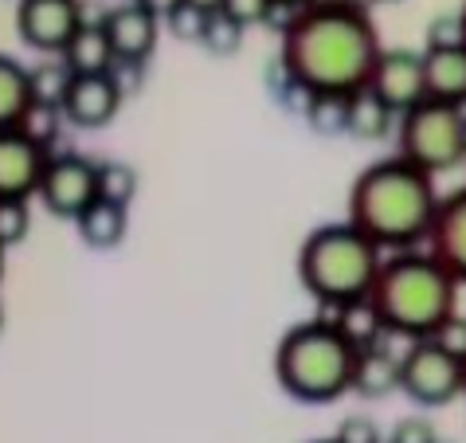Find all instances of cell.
I'll return each instance as SVG.
<instances>
[{"instance_id":"obj_1","label":"cell","mask_w":466,"mask_h":443,"mask_svg":"<svg viewBox=\"0 0 466 443\" xmlns=\"http://www.w3.org/2000/svg\"><path fill=\"white\" fill-rule=\"evenodd\" d=\"M380 47V32L360 0H314L306 8H294L282 24L279 63L287 83L302 95L314 90L353 95L369 83Z\"/></svg>"},{"instance_id":"obj_2","label":"cell","mask_w":466,"mask_h":443,"mask_svg":"<svg viewBox=\"0 0 466 443\" xmlns=\"http://www.w3.org/2000/svg\"><path fill=\"white\" fill-rule=\"evenodd\" d=\"M439 208L435 177L408 158H384L360 169L349 189V224H357L380 252H404L427 243Z\"/></svg>"},{"instance_id":"obj_3","label":"cell","mask_w":466,"mask_h":443,"mask_svg":"<svg viewBox=\"0 0 466 443\" xmlns=\"http://www.w3.org/2000/svg\"><path fill=\"white\" fill-rule=\"evenodd\" d=\"M459 286L462 283L431 252L404 247L384 255L369 298L388 334L420 342V337H435L439 325L459 314Z\"/></svg>"},{"instance_id":"obj_4","label":"cell","mask_w":466,"mask_h":443,"mask_svg":"<svg viewBox=\"0 0 466 443\" xmlns=\"http://www.w3.org/2000/svg\"><path fill=\"white\" fill-rule=\"evenodd\" d=\"M357 349L326 314L298 322L275 349V381L298 404H333L353 388Z\"/></svg>"},{"instance_id":"obj_5","label":"cell","mask_w":466,"mask_h":443,"mask_svg":"<svg viewBox=\"0 0 466 443\" xmlns=\"http://www.w3.org/2000/svg\"><path fill=\"white\" fill-rule=\"evenodd\" d=\"M384 252L357 224H321L298 247V283L321 310L353 303L372 291Z\"/></svg>"},{"instance_id":"obj_6","label":"cell","mask_w":466,"mask_h":443,"mask_svg":"<svg viewBox=\"0 0 466 443\" xmlns=\"http://www.w3.org/2000/svg\"><path fill=\"white\" fill-rule=\"evenodd\" d=\"M396 153L423 173H451L466 158V107L423 98L396 118Z\"/></svg>"},{"instance_id":"obj_7","label":"cell","mask_w":466,"mask_h":443,"mask_svg":"<svg viewBox=\"0 0 466 443\" xmlns=\"http://www.w3.org/2000/svg\"><path fill=\"white\" fill-rule=\"evenodd\" d=\"M400 393L420 408H447L462 397V357H455L435 337L408 342L400 354Z\"/></svg>"},{"instance_id":"obj_8","label":"cell","mask_w":466,"mask_h":443,"mask_svg":"<svg viewBox=\"0 0 466 443\" xmlns=\"http://www.w3.org/2000/svg\"><path fill=\"white\" fill-rule=\"evenodd\" d=\"M98 197V161L83 158V153H47L40 189H35V201H40L51 216L59 220H75L83 208Z\"/></svg>"},{"instance_id":"obj_9","label":"cell","mask_w":466,"mask_h":443,"mask_svg":"<svg viewBox=\"0 0 466 443\" xmlns=\"http://www.w3.org/2000/svg\"><path fill=\"white\" fill-rule=\"evenodd\" d=\"M83 24L79 0H20L16 5V36L40 56H63V47Z\"/></svg>"},{"instance_id":"obj_10","label":"cell","mask_w":466,"mask_h":443,"mask_svg":"<svg viewBox=\"0 0 466 443\" xmlns=\"http://www.w3.org/2000/svg\"><path fill=\"white\" fill-rule=\"evenodd\" d=\"M122 102H126V90L118 79V67L95 71V75H75L67 87V98H63V118L79 129H102L118 118Z\"/></svg>"},{"instance_id":"obj_11","label":"cell","mask_w":466,"mask_h":443,"mask_svg":"<svg viewBox=\"0 0 466 443\" xmlns=\"http://www.w3.org/2000/svg\"><path fill=\"white\" fill-rule=\"evenodd\" d=\"M372 95H380L396 114L411 110L416 102L427 98L423 87V51L411 47H380L377 63H372V75L365 83Z\"/></svg>"},{"instance_id":"obj_12","label":"cell","mask_w":466,"mask_h":443,"mask_svg":"<svg viewBox=\"0 0 466 443\" xmlns=\"http://www.w3.org/2000/svg\"><path fill=\"white\" fill-rule=\"evenodd\" d=\"M102 28L110 36L118 67H141V63L153 56V47H157L161 16H153L141 0H126V5L110 8L106 16H102Z\"/></svg>"},{"instance_id":"obj_13","label":"cell","mask_w":466,"mask_h":443,"mask_svg":"<svg viewBox=\"0 0 466 443\" xmlns=\"http://www.w3.org/2000/svg\"><path fill=\"white\" fill-rule=\"evenodd\" d=\"M47 165V149L24 134L20 126H0V197L32 201Z\"/></svg>"},{"instance_id":"obj_14","label":"cell","mask_w":466,"mask_h":443,"mask_svg":"<svg viewBox=\"0 0 466 443\" xmlns=\"http://www.w3.org/2000/svg\"><path fill=\"white\" fill-rule=\"evenodd\" d=\"M427 252L466 286V185L451 197H439L431 232H427Z\"/></svg>"},{"instance_id":"obj_15","label":"cell","mask_w":466,"mask_h":443,"mask_svg":"<svg viewBox=\"0 0 466 443\" xmlns=\"http://www.w3.org/2000/svg\"><path fill=\"white\" fill-rule=\"evenodd\" d=\"M423 87L427 98L466 107V44L423 47Z\"/></svg>"},{"instance_id":"obj_16","label":"cell","mask_w":466,"mask_h":443,"mask_svg":"<svg viewBox=\"0 0 466 443\" xmlns=\"http://www.w3.org/2000/svg\"><path fill=\"white\" fill-rule=\"evenodd\" d=\"M360 400H384L400 393V354L388 349V342H377L369 349H357V365H353V388Z\"/></svg>"},{"instance_id":"obj_17","label":"cell","mask_w":466,"mask_h":443,"mask_svg":"<svg viewBox=\"0 0 466 443\" xmlns=\"http://www.w3.org/2000/svg\"><path fill=\"white\" fill-rule=\"evenodd\" d=\"M71 224H75L79 240L90 247V252H114V247L126 240V232H129V208L95 197L79 216L71 220Z\"/></svg>"},{"instance_id":"obj_18","label":"cell","mask_w":466,"mask_h":443,"mask_svg":"<svg viewBox=\"0 0 466 443\" xmlns=\"http://www.w3.org/2000/svg\"><path fill=\"white\" fill-rule=\"evenodd\" d=\"M396 118L400 114L388 107L380 95H372L369 87H360L349 95V126L345 134L357 141H384L396 134Z\"/></svg>"},{"instance_id":"obj_19","label":"cell","mask_w":466,"mask_h":443,"mask_svg":"<svg viewBox=\"0 0 466 443\" xmlns=\"http://www.w3.org/2000/svg\"><path fill=\"white\" fill-rule=\"evenodd\" d=\"M326 318L345 334V342L353 349H369V345L388 342V337H392L384 330V322H380V314H377V306H372L369 294L353 298V303H341V306H329Z\"/></svg>"},{"instance_id":"obj_20","label":"cell","mask_w":466,"mask_h":443,"mask_svg":"<svg viewBox=\"0 0 466 443\" xmlns=\"http://www.w3.org/2000/svg\"><path fill=\"white\" fill-rule=\"evenodd\" d=\"M63 63H67L75 75H95V71H114L118 67L102 20L98 24H83V28L71 36V44L63 47Z\"/></svg>"},{"instance_id":"obj_21","label":"cell","mask_w":466,"mask_h":443,"mask_svg":"<svg viewBox=\"0 0 466 443\" xmlns=\"http://www.w3.org/2000/svg\"><path fill=\"white\" fill-rule=\"evenodd\" d=\"M302 118L314 134H345L349 126V95L338 90H314V95H302Z\"/></svg>"},{"instance_id":"obj_22","label":"cell","mask_w":466,"mask_h":443,"mask_svg":"<svg viewBox=\"0 0 466 443\" xmlns=\"http://www.w3.org/2000/svg\"><path fill=\"white\" fill-rule=\"evenodd\" d=\"M28 102H32L28 67L12 56H0V126H16Z\"/></svg>"},{"instance_id":"obj_23","label":"cell","mask_w":466,"mask_h":443,"mask_svg":"<svg viewBox=\"0 0 466 443\" xmlns=\"http://www.w3.org/2000/svg\"><path fill=\"white\" fill-rule=\"evenodd\" d=\"M63 107H56V102H44V98H32L28 107H24V114H20V129L28 134L35 146H44L47 153L56 149V141H59V134H63Z\"/></svg>"},{"instance_id":"obj_24","label":"cell","mask_w":466,"mask_h":443,"mask_svg":"<svg viewBox=\"0 0 466 443\" xmlns=\"http://www.w3.org/2000/svg\"><path fill=\"white\" fill-rule=\"evenodd\" d=\"M28 79H32V98H44V102L63 107L75 71L63 63V56H47V63H40V67H28Z\"/></svg>"},{"instance_id":"obj_25","label":"cell","mask_w":466,"mask_h":443,"mask_svg":"<svg viewBox=\"0 0 466 443\" xmlns=\"http://www.w3.org/2000/svg\"><path fill=\"white\" fill-rule=\"evenodd\" d=\"M243 32H248V28H243L236 16H228L224 8H216V12H208L200 47H208L212 56H219V59H228V56H236V51L243 47Z\"/></svg>"},{"instance_id":"obj_26","label":"cell","mask_w":466,"mask_h":443,"mask_svg":"<svg viewBox=\"0 0 466 443\" xmlns=\"http://www.w3.org/2000/svg\"><path fill=\"white\" fill-rule=\"evenodd\" d=\"M98 197L129 208L137 197V169L126 161H98Z\"/></svg>"},{"instance_id":"obj_27","label":"cell","mask_w":466,"mask_h":443,"mask_svg":"<svg viewBox=\"0 0 466 443\" xmlns=\"http://www.w3.org/2000/svg\"><path fill=\"white\" fill-rule=\"evenodd\" d=\"M32 232V208L20 197H0V247H16Z\"/></svg>"},{"instance_id":"obj_28","label":"cell","mask_w":466,"mask_h":443,"mask_svg":"<svg viewBox=\"0 0 466 443\" xmlns=\"http://www.w3.org/2000/svg\"><path fill=\"white\" fill-rule=\"evenodd\" d=\"M204 24H208V12L197 8V5H188V0H180L169 16L161 20V28L169 36H177V40H185V44H200Z\"/></svg>"},{"instance_id":"obj_29","label":"cell","mask_w":466,"mask_h":443,"mask_svg":"<svg viewBox=\"0 0 466 443\" xmlns=\"http://www.w3.org/2000/svg\"><path fill=\"white\" fill-rule=\"evenodd\" d=\"M459 44H466L462 12H439L423 32V47H459Z\"/></svg>"},{"instance_id":"obj_30","label":"cell","mask_w":466,"mask_h":443,"mask_svg":"<svg viewBox=\"0 0 466 443\" xmlns=\"http://www.w3.org/2000/svg\"><path fill=\"white\" fill-rule=\"evenodd\" d=\"M333 443H384V432L372 416H345L333 432Z\"/></svg>"},{"instance_id":"obj_31","label":"cell","mask_w":466,"mask_h":443,"mask_svg":"<svg viewBox=\"0 0 466 443\" xmlns=\"http://www.w3.org/2000/svg\"><path fill=\"white\" fill-rule=\"evenodd\" d=\"M219 8H224L228 16H236L243 28H255V24H267L270 16H275L279 0H224Z\"/></svg>"},{"instance_id":"obj_32","label":"cell","mask_w":466,"mask_h":443,"mask_svg":"<svg viewBox=\"0 0 466 443\" xmlns=\"http://www.w3.org/2000/svg\"><path fill=\"white\" fill-rule=\"evenodd\" d=\"M384 443H439L431 420H423V416H408V420H400L392 432L384 436Z\"/></svg>"},{"instance_id":"obj_33","label":"cell","mask_w":466,"mask_h":443,"mask_svg":"<svg viewBox=\"0 0 466 443\" xmlns=\"http://www.w3.org/2000/svg\"><path fill=\"white\" fill-rule=\"evenodd\" d=\"M439 345H447L455 357H466V314H451L435 334Z\"/></svg>"},{"instance_id":"obj_34","label":"cell","mask_w":466,"mask_h":443,"mask_svg":"<svg viewBox=\"0 0 466 443\" xmlns=\"http://www.w3.org/2000/svg\"><path fill=\"white\" fill-rule=\"evenodd\" d=\"M141 5H146L153 16H161V20H165V16H169V12L180 5V0H141Z\"/></svg>"},{"instance_id":"obj_35","label":"cell","mask_w":466,"mask_h":443,"mask_svg":"<svg viewBox=\"0 0 466 443\" xmlns=\"http://www.w3.org/2000/svg\"><path fill=\"white\" fill-rule=\"evenodd\" d=\"M188 5H197V8H204V12H216L224 0H188Z\"/></svg>"},{"instance_id":"obj_36","label":"cell","mask_w":466,"mask_h":443,"mask_svg":"<svg viewBox=\"0 0 466 443\" xmlns=\"http://www.w3.org/2000/svg\"><path fill=\"white\" fill-rule=\"evenodd\" d=\"M282 8H306V5H314V0H279Z\"/></svg>"},{"instance_id":"obj_37","label":"cell","mask_w":466,"mask_h":443,"mask_svg":"<svg viewBox=\"0 0 466 443\" xmlns=\"http://www.w3.org/2000/svg\"><path fill=\"white\" fill-rule=\"evenodd\" d=\"M5 255H8V247H0V283H5Z\"/></svg>"},{"instance_id":"obj_38","label":"cell","mask_w":466,"mask_h":443,"mask_svg":"<svg viewBox=\"0 0 466 443\" xmlns=\"http://www.w3.org/2000/svg\"><path fill=\"white\" fill-rule=\"evenodd\" d=\"M462 397H466V357H462Z\"/></svg>"},{"instance_id":"obj_39","label":"cell","mask_w":466,"mask_h":443,"mask_svg":"<svg viewBox=\"0 0 466 443\" xmlns=\"http://www.w3.org/2000/svg\"><path fill=\"white\" fill-rule=\"evenodd\" d=\"M459 12H462V32H466V5H462V8H459Z\"/></svg>"},{"instance_id":"obj_40","label":"cell","mask_w":466,"mask_h":443,"mask_svg":"<svg viewBox=\"0 0 466 443\" xmlns=\"http://www.w3.org/2000/svg\"><path fill=\"white\" fill-rule=\"evenodd\" d=\"M0 330H5V306H0Z\"/></svg>"},{"instance_id":"obj_41","label":"cell","mask_w":466,"mask_h":443,"mask_svg":"<svg viewBox=\"0 0 466 443\" xmlns=\"http://www.w3.org/2000/svg\"><path fill=\"white\" fill-rule=\"evenodd\" d=\"M318 443H333V439H318Z\"/></svg>"},{"instance_id":"obj_42","label":"cell","mask_w":466,"mask_h":443,"mask_svg":"<svg viewBox=\"0 0 466 443\" xmlns=\"http://www.w3.org/2000/svg\"><path fill=\"white\" fill-rule=\"evenodd\" d=\"M380 5H392V0H380Z\"/></svg>"},{"instance_id":"obj_43","label":"cell","mask_w":466,"mask_h":443,"mask_svg":"<svg viewBox=\"0 0 466 443\" xmlns=\"http://www.w3.org/2000/svg\"><path fill=\"white\" fill-rule=\"evenodd\" d=\"M462 169H466V158H462Z\"/></svg>"},{"instance_id":"obj_44","label":"cell","mask_w":466,"mask_h":443,"mask_svg":"<svg viewBox=\"0 0 466 443\" xmlns=\"http://www.w3.org/2000/svg\"><path fill=\"white\" fill-rule=\"evenodd\" d=\"M439 443H443V439H439Z\"/></svg>"}]
</instances>
